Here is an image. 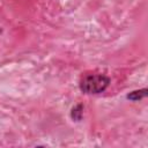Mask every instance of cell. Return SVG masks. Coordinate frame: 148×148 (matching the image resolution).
Here are the masks:
<instances>
[{
    "label": "cell",
    "mask_w": 148,
    "mask_h": 148,
    "mask_svg": "<svg viewBox=\"0 0 148 148\" xmlns=\"http://www.w3.org/2000/svg\"><path fill=\"white\" fill-rule=\"evenodd\" d=\"M110 83V79L103 74H87L80 81V89L84 94H99Z\"/></svg>",
    "instance_id": "6da1fadb"
},
{
    "label": "cell",
    "mask_w": 148,
    "mask_h": 148,
    "mask_svg": "<svg viewBox=\"0 0 148 148\" xmlns=\"http://www.w3.org/2000/svg\"><path fill=\"white\" fill-rule=\"evenodd\" d=\"M147 96V89L143 88L141 90H135V91H132L127 95V98L128 99H132V101H140L142 98H145Z\"/></svg>",
    "instance_id": "7a4b0ae2"
},
{
    "label": "cell",
    "mask_w": 148,
    "mask_h": 148,
    "mask_svg": "<svg viewBox=\"0 0 148 148\" xmlns=\"http://www.w3.org/2000/svg\"><path fill=\"white\" fill-rule=\"evenodd\" d=\"M82 105L81 104H77L76 106H74L73 108V110H72V113H71V116H72V118L74 119V120H80L81 119V117H82Z\"/></svg>",
    "instance_id": "3957f363"
}]
</instances>
